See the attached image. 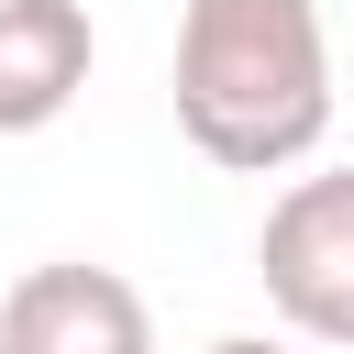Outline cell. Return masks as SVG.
<instances>
[{
    "label": "cell",
    "mask_w": 354,
    "mask_h": 354,
    "mask_svg": "<svg viewBox=\"0 0 354 354\" xmlns=\"http://www.w3.org/2000/svg\"><path fill=\"white\" fill-rule=\"evenodd\" d=\"M254 277H266V310L299 343L354 354V166H321V177L277 188V210L254 232Z\"/></svg>",
    "instance_id": "obj_2"
},
{
    "label": "cell",
    "mask_w": 354,
    "mask_h": 354,
    "mask_svg": "<svg viewBox=\"0 0 354 354\" xmlns=\"http://www.w3.org/2000/svg\"><path fill=\"white\" fill-rule=\"evenodd\" d=\"M88 66H100L88 0H0V144L66 122Z\"/></svg>",
    "instance_id": "obj_4"
},
{
    "label": "cell",
    "mask_w": 354,
    "mask_h": 354,
    "mask_svg": "<svg viewBox=\"0 0 354 354\" xmlns=\"http://www.w3.org/2000/svg\"><path fill=\"white\" fill-rule=\"evenodd\" d=\"M199 354H288V343H266V332H221V343H199Z\"/></svg>",
    "instance_id": "obj_5"
},
{
    "label": "cell",
    "mask_w": 354,
    "mask_h": 354,
    "mask_svg": "<svg viewBox=\"0 0 354 354\" xmlns=\"http://www.w3.org/2000/svg\"><path fill=\"white\" fill-rule=\"evenodd\" d=\"M177 133L221 177H277L332 133L321 0H188L177 11Z\"/></svg>",
    "instance_id": "obj_1"
},
{
    "label": "cell",
    "mask_w": 354,
    "mask_h": 354,
    "mask_svg": "<svg viewBox=\"0 0 354 354\" xmlns=\"http://www.w3.org/2000/svg\"><path fill=\"white\" fill-rule=\"evenodd\" d=\"M0 354H155V310L111 266H33L0 299Z\"/></svg>",
    "instance_id": "obj_3"
}]
</instances>
